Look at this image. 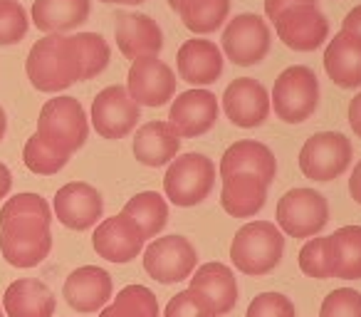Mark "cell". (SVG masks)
Here are the masks:
<instances>
[{
    "mask_svg": "<svg viewBox=\"0 0 361 317\" xmlns=\"http://www.w3.org/2000/svg\"><path fill=\"white\" fill-rule=\"evenodd\" d=\"M336 251H339V268L336 277L344 280H361V226H344L334 233Z\"/></svg>",
    "mask_w": 361,
    "mask_h": 317,
    "instance_id": "1f68e13d",
    "label": "cell"
},
{
    "mask_svg": "<svg viewBox=\"0 0 361 317\" xmlns=\"http://www.w3.org/2000/svg\"><path fill=\"white\" fill-rule=\"evenodd\" d=\"M245 317H295V305L282 292H260L247 305Z\"/></svg>",
    "mask_w": 361,
    "mask_h": 317,
    "instance_id": "74e56055",
    "label": "cell"
},
{
    "mask_svg": "<svg viewBox=\"0 0 361 317\" xmlns=\"http://www.w3.org/2000/svg\"><path fill=\"white\" fill-rule=\"evenodd\" d=\"M111 275L99 265H82L70 273L65 280L62 295L67 305L77 312H97L104 310L111 297Z\"/></svg>",
    "mask_w": 361,
    "mask_h": 317,
    "instance_id": "d6986e66",
    "label": "cell"
},
{
    "mask_svg": "<svg viewBox=\"0 0 361 317\" xmlns=\"http://www.w3.org/2000/svg\"><path fill=\"white\" fill-rule=\"evenodd\" d=\"M126 92L139 107H164L176 92V75L159 57H139L129 67Z\"/></svg>",
    "mask_w": 361,
    "mask_h": 317,
    "instance_id": "4fadbf2b",
    "label": "cell"
},
{
    "mask_svg": "<svg viewBox=\"0 0 361 317\" xmlns=\"http://www.w3.org/2000/svg\"><path fill=\"white\" fill-rule=\"evenodd\" d=\"M99 317H159V300L144 285H126Z\"/></svg>",
    "mask_w": 361,
    "mask_h": 317,
    "instance_id": "4dcf8cb0",
    "label": "cell"
},
{
    "mask_svg": "<svg viewBox=\"0 0 361 317\" xmlns=\"http://www.w3.org/2000/svg\"><path fill=\"white\" fill-rule=\"evenodd\" d=\"M13 189V174L6 164H0V198H6Z\"/></svg>",
    "mask_w": 361,
    "mask_h": 317,
    "instance_id": "7bdbcfd3",
    "label": "cell"
},
{
    "mask_svg": "<svg viewBox=\"0 0 361 317\" xmlns=\"http://www.w3.org/2000/svg\"><path fill=\"white\" fill-rule=\"evenodd\" d=\"M134 156L136 162L144 164V167L159 169L171 164L178 156L180 149V136L176 134V129L169 121H146L134 136Z\"/></svg>",
    "mask_w": 361,
    "mask_h": 317,
    "instance_id": "7402d4cb",
    "label": "cell"
},
{
    "mask_svg": "<svg viewBox=\"0 0 361 317\" xmlns=\"http://www.w3.org/2000/svg\"><path fill=\"white\" fill-rule=\"evenodd\" d=\"M300 270L317 280H329L336 277V268H339V251H336L334 236L324 238H310L300 251Z\"/></svg>",
    "mask_w": 361,
    "mask_h": 317,
    "instance_id": "f546056e",
    "label": "cell"
},
{
    "mask_svg": "<svg viewBox=\"0 0 361 317\" xmlns=\"http://www.w3.org/2000/svg\"><path fill=\"white\" fill-rule=\"evenodd\" d=\"M124 216H129L136 223V228L141 231V236L156 238L169 223V203L161 193L156 191H144L136 193L134 198H129L124 206Z\"/></svg>",
    "mask_w": 361,
    "mask_h": 317,
    "instance_id": "f1b7e54d",
    "label": "cell"
},
{
    "mask_svg": "<svg viewBox=\"0 0 361 317\" xmlns=\"http://www.w3.org/2000/svg\"><path fill=\"white\" fill-rule=\"evenodd\" d=\"M164 317H218L213 305L196 290H183L173 295L166 305Z\"/></svg>",
    "mask_w": 361,
    "mask_h": 317,
    "instance_id": "d590c367",
    "label": "cell"
},
{
    "mask_svg": "<svg viewBox=\"0 0 361 317\" xmlns=\"http://www.w3.org/2000/svg\"><path fill=\"white\" fill-rule=\"evenodd\" d=\"M275 32L290 50L314 52L329 37V20L319 6H292L272 18Z\"/></svg>",
    "mask_w": 361,
    "mask_h": 317,
    "instance_id": "8fae6325",
    "label": "cell"
},
{
    "mask_svg": "<svg viewBox=\"0 0 361 317\" xmlns=\"http://www.w3.org/2000/svg\"><path fill=\"white\" fill-rule=\"evenodd\" d=\"M141 119V107L131 100L124 85L104 87L92 102V126L104 139H124Z\"/></svg>",
    "mask_w": 361,
    "mask_h": 317,
    "instance_id": "7c38bea8",
    "label": "cell"
},
{
    "mask_svg": "<svg viewBox=\"0 0 361 317\" xmlns=\"http://www.w3.org/2000/svg\"><path fill=\"white\" fill-rule=\"evenodd\" d=\"M221 174L223 177H231V174H255L262 181L272 184V179L277 174L275 154L262 141H252V139L235 141L223 154Z\"/></svg>",
    "mask_w": 361,
    "mask_h": 317,
    "instance_id": "cb8c5ba5",
    "label": "cell"
},
{
    "mask_svg": "<svg viewBox=\"0 0 361 317\" xmlns=\"http://www.w3.org/2000/svg\"><path fill=\"white\" fill-rule=\"evenodd\" d=\"M0 317H6V315H3V307H0Z\"/></svg>",
    "mask_w": 361,
    "mask_h": 317,
    "instance_id": "bcb514c9",
    "label": "cell"
},
{
    "mask_svg": "<svg viewBox=\"0 0 361 317\" xmlns=\"http://www.w3.org/2000/svg\"><path fill=\"white\" fill-rule=\"evenodd\" d=\"M8 131V116H6V109L0 107V141H3V136H6Z\"/></svg>",
    "mask_w": 361,
    "mask_h": 317,
    "instance_id": "ee69618b",
    "label": "cell"
},
{
    "mask_svg": "<svg viewBox=\"0 0 361 317\" xmlns=\"http://www.w3.org/2000/svg\"><path fill=\"white\" fill-rule=\"evenodd\" d=\"M92 13V0H35L32 23L47 35H62L87 23Z\"/></svg>",
    "mask_w": 361,
    "mask_h": 317,
    "instance_id": "484cf974",
    "label": "cell"
},
{
    "mask_svg": "<svg viewBox=\"0 0 361 317\" xmlns=\"http://www.w3.org/2000/svg\"><path fill=\"white\" fill-rule=\"evenodd\" d=\"M144 243L146 241L136 228V223L124 213L104 218L92 236V246H94L97 256H102L109 263H131L141 256Z\"/></svg>",
    "mask_w": 361,
    "mask_h": 317,
    "instance_id": "2e32d148",
    "label": "cell"
},
{
    "mask_svg": "<svg viewBox=\"0 0 361 317\" xmlns=\"http://www.w3.org/2000/svg\"><path fill=\"white\" fill-rule=\"evenodd\" d=\"M37 136L60 154L72 156L82 149L90 136L87 112L75 97H55L47 100L37 119Z\"/></svg>",
    "mask_w": 361,
    "mask_h": 317,
    "instance_id": "277c9868",
    "label": "cell"
},
{
    "mask_svg": "<svg viewBox=\"0 0 361 317\" xmlns=\"http://www.w3.org/2000/svg\"><path fill=\"white\" fill-rule=\"evenodd\" d=\"M102 3H114V6H139L146 0H102Z\"/></svg>",
    "mask_w": 361,
    "mask_h": 317,
    "instance_id": "f6af8a7d",
    "label": "cell"
},
{
    "mask_svg": "<svg viewBox=\"0 0 361 317\" xmlns=\"http://www.w3.org/2000/svg\"><path fill=\"white\" fill-rule=\"evenodd\" d=\"M169 6L196 35H211L221 30L231 13V0H169Z\"/></svg>",
    "mask_w": 361,
    "mask_h": 317,
    "instance_id": "83f0119b",
    "label": "cell"
},
{
    "mask_svg": "<svg viewBox=\"0 0 361 317\" xmlns=\"http://www.w3.org/2000/svg\"><path fill=\"white\" fill-rule=\"evenodd\" d=\"M55 295L42 280L20 277L11 282L3 295V310L8 317H52L55 315Z\"/></svg>",
    "mask_w": 361,
    "mask_h": 317,
    "instance_id": "d4e9b609",
    "label": "cell"
},
{
    "mask_svg": "<svg viewBox=\"0 0 361 317\" xmlns=\"http://www.w3.org/2000/svg\"><path fill=\"white\" fill-rule=\"evenodd\" d=\"M176 65H178V75L183 77L188 85L206 87L221 80L226 60H223L221 47L213 40L193 37V40H186L178 47Z\"/></svg>",
    "mask_w": 361,
    "mask_h": 317,
    "instance_id": "ffe728a7",
    "label": "cell"
},
{
    "mask_svg": "<svg viewBox=\"0 0 361 317\" xmlns=\"http://www.w3.org/2000/svg\"><path fill=\"white\" fill-rule=\"evenodd\" d=\"M77 50L82 60V80H94L97 75L106 70L111 60V50L99 32H77Z\"/></svg>",
    "mask_w": 361,
    "mask_h": 317,
    "instance_id": "d6a6232c",
    "label": "cell"
},
{
    "mask_svg": "<svg viewBox=\"0 0 361 317\" xmlns=\"http://www.w3.org/2000/svg\"><path fill=\"white\" fill-rule=\"evenodd\" d=\"M52 208L40 193H18L0 208V253L13 268H35L52 251Z\"/></svg>",
    "mask_w": 361,
    "mask_h": 317,
    "instance_id": "6da1fadb",
    "label": "cell"
},
{
    "mask_svg": "<svg viewBox=\"0 0 361 317\" xmlns=\"http://www.w3.org/2000/svg\"><path fill=\"white\" fill-rule=\"evenodd\" d=\"M319 317H361V292L354 287H339L324 297Z\"/></svg>",
    "mask_w": 361,
    "mask_h": 317,
    "instance_id": "8d00e7d4",
    "label": "cell"
},
{
    "mask_svg": "<svg viewBox=\"0 0 361 317\" xmlns=\"http://www.w3.org/2000/svg\"><path fill=\"white\" fill-rule=\"evenodd\" d=\"M349 193H351V198H354V201L361 206V162L356 164L354 172H351V179H349Z\"/></svg>",
    "mask_w": 361,
    "mask_h": 317,
    "instance_id": "b9f144b4",
    "label": "cell"
},
{
    "mask_svg": "<svg viewBox=\"0 0 361 317\" xmlns=\"http://www.w3.org/2000/svg\"><path fill=\"white\" fill-rule=\"evenodd\" d=\"M23 162H25V167L30 169L32 174H40V177H52V174L62 172V169L67 167L70 156L55 151L52 146H47L40 136L32 134L30 139H27L25 149H23Z\"/></svg>",
    "mask_w": 361,
    "mask_h": 317,
    "instance_id": "836d02e7",
    "label": "cell"
},
{
    "mask_svg": "<svg viewBox=\"0 0 361 317\" xmlns=\"http://www.w3.org/2000/svg\"><path fill=\"white\" fill-rule=\"evenodd\" d=\"M198 263V253L193 243L183 236H164L154 238L146 246L144 253V270L156 282H180L193 273Z\"/></svg>",
    "mask_w": 361,
    "mask_h": 317,
    "instance_id": "30bf717a",
    "label": "cell"
},
{
    "mask_svg": "<svg viewBox=\"0 0 361 317\" xmlns=\"http://www.w3.org/2000/svg\"><path fill=\"white\" fill-rule=\"evenodd\" d=\"M25 72L37 92H62L82 80V60L75 35H45L30 47Z\"/></svg>",
    "mask_w": 361,
    "mask_h": 317,
    "instance_id": "7a4b0ae2",
    "label": "cell"
},
{
    "mask_svg": "<svg viewBox=\"0 0 361 317\" xmlns=\"http://www.w3.org/2000/svg\"><path fill=\"white\" fill-rule=\"evenodd\" d=\"M27 28H30V20H27L25 8L18 0L0 3V45L20 42L27 35Z\"/></svg>",
    "mask_w": 361,
    "mask_h": 317,
    "instance_id": "e575fe53",
    "label": "cell"
},
{
    "mask_svg": "<svg viewBox=\"0 0 361 317\" xmlns=\"http://www.w3.org/2000/svg\"><path fill=\"white\" fill-rule=\"evenodd\" d=\"M277 226L290 238H314L329 223V203L314 189H290L277 201Z\"/></svg>",
    "mask_w": 361,
    "mask_h": 317,
    "instance_id": "ba28073f",
    "label": "cell"
},
{
    "mask_svg": "<svg viewBox=\"0 0 361 317\" xmlns=\"http://www.w3.org/2000/svg\"><path fill=\"white\" fill-rule=\"evenodd\" d=\"M191 290L201 292L213 305L216 315H226L238 302V282L235 275L223 263H206L191 277Z\"/></svg>",
    "mask_w": 361,
    "mask_h": 317,
    "instance_id": "4316f807",
    "label": "cell"
},
{
    "mask_svg": "<svg viewBox=\"0 0 361 317\" xmlns=\"http://www.w3.org/2000/svg\"><path fill=\"white\" fill-rule=\"evenodd\" d=\"M213 186H216V167L206 154L188 151L183 156H176L166 169L164 191L173 206H198L211 196Z\"/></svg>",
    "mask_w": 361,
    "mask_h": 317,
    "instance_id": "5b68a950",
    "label": "cell"
},
{
    "mask_svg": "<svg viewBox=\"0 0 361 317\" xmlns=\"http://www.w3.org/2000/svg\"><path fill=\"white\" fill-rule=\"evenodd\" d=\"M223 112L231 124L240 129H255L270 114V95L265 85H260L252 77H238L226 87Z\"/></svg>",
    "mask_w": 361,
    "mask_h": 317,
    "instance_id": "5bb4252c",
    "label": "cell"
},
{
    "mask_svg": "<svg viewBox=\"0 0 361 317\" xmlns=\"http://www.w3.org/2000/svg\"><path fill=\"white\" fill-rule=\"evenodd\" d=\"M305 3L307 6H319V0H265V16H267V20H272V18L285 11V8L305 6Z\"/></svg>",
    "mask_w": 361,
    "mask_h": 317,
    "instance_id": "f35d334b",
    "label": "cell"
},
{
    "mask_svg": "<svg viewBox=\"0 0 361 317\" xmlns=\"http://www.w3.org/2000/svg\"><path fill=\"white\" fill-rule=\"evenodd\" d=\"M0 3H8V0H0Z\"/></svg>",
    "mask_w": 361,
    "mask_h": 317,
    "instance_id": "7dc6e473",
    "label": "cell"
},
{
    "mask_svg": "<svg viewBox=\"0 0 361 317\" xmlns=\"http://www.w3.org/2000/svg\"><path fill=\"white\" fill-rule=\"evenodd\" d=\"M114 37L126 60L156 57L164 47V32L154 18L144 13H116Z\"/></svg>",
    "mask_w": 361,
    "mask_h": 317,
    "instance_id": "ac0fdd59",
    "label": "cell"
},
{
    "mask_svg": "<svg viewBox=\"0 0 361 317\" xmlns=\"http://www.w3.org/2000/svg\"><path fill=\"white\" fill-rule=\"evenodd\" d=\"M272 45V32L257 13H240L228 20L221 37V52L238 67H252L265 60Z\"/></svg>",
    "mask_w": 361,
    "mask_h": 317,
    "instance_id": "9c48e42d",
    "label": "cell"
},
{
    "mask_svg": "<svg viewBox=\"0 0 361 317\" xmlns=\"http://www.w3.org/2000/svg\"><path fill=\"white\" fill-rule=\"evenodd\" d=\"M324 72L341 90L361 87V40L339 30L324 50Z\"/></svg>",
    "mask_w": 361,
    "mask_h": 317,
    "instance_id": "44dd1931",
    "label": "cell"
},
{
    "mask_svg": "<svg viewBox=\"0 0 361 317\" xmlns=\"http://www.w3.org/2000/svg\"><path fill=\"white\" fill-rule=\"evenodd\" d=\"M275 114L285 124H302L317 112L319 104V80L307 65H292L280 72L270 95Z\"/></svg>",
    "mask_w": 361,
    "mask_h": 317,
    "instance_id": "8992f818",
    "label": "cell"
},
{
    "mask_svg": "<svg viewBox=\"0 0 361 317\" xmlns=\"http://www.w3.org/2000/svg\"><path fill=\"white\" fill-rule=\"evenodd\" d=\"M354 146L341 131H317L300 149V172L312 181H334L349 169Z\"/></svg>",
    "mask_w": 361,
    "mask_h": 317,
    "instance_id": "52a82bcc",
    "label": "cell"
},
{
    "mask_svg": "<svg viewBox=\"0 0 361 317\" xmlns=\"http://www.w3.org/2000/svg\"><path fill=\"white\" fill-rule=\"evenodd\" d=\"M285 256V236L270 221H250L238 228L231 246V261L250 277L267 275Z\"/></svg>",
    "mask_w": 361,
    "mask_h": 317,
    "instance_id": "3957f363",
    "label": "cell"
},
{
    "mask_svg": "<svg viewBox=\"0 0 361 317\" xmlns=\"http://www.w3.org/2000/svg\"><path fill=\"white\" fill-rule=\"evenodd\" d=\"M341 30L349 32V35H354V37H359V40H361V6L351 8V11L346 13L344 23H341Z\"/></svg>",
    "mask_w": 361,
    "mask_h": 317,
    "instance_id": "ab89813d",
    "label": "cell"
},
{
    "mask_svg": "<svg viewBox=\"0 0 361 317\" xmlns=\"http://www.w3.org/2000/svg\"><path fill=\"white\" fill-rule=\"evenodd\" d=\"M349 124L356 136H361V92L349 102Z\"/></svg>",
    "mask_w": 361,
    "mask_h": 317,
    "instance_id": "60d3db41",
    "label": "cell"
},
{
    "mask_svg": "<svg viewBox=\"0 0 361 317\" xmlns=\"http://www.w3.org/2000/svg\"><path fill=\"white\" fill-rule=\"evenodd\" d=\"M267 189H270V184L262 181L255 174H231V177H223L221 206L233 218H252L265 208Z\"/></svg>",
    "mask_w": 361,
    "mask_h": 317,
    "instance_id": "603a6c76",
    "label": "cell"
},
{
    "mask_svg": "<svg viewBox=\"0 0 361 317\" xmlns=\"http://www.w3.org/2000/svg\"><path fill=\"white\" fill-rule=\"evenodd\" d=\"M218 119V97L208 90H188L178 95L171 104L169 124L178 136L196 139L213 129Z\"/></svg>",
    "mask_w": 361,
    "mask_h": 317,
    "instance_id": "e0dca14e",
    "label": "cell"
},
{
    "mask_svg": "<svg viewBox=\"0 0 361 317\" xmlns=\"http://www.w3.org/2000/svg\"><path fill=\"white\" fill-rule=\"evenodd\" d=\"M52 211H55L57 221L70 228V231H87L102 218L104 201H102V193L92 184L72 181L65 184L55 193Z\"/></svg>",
    "mask_w": 361,
    "mask_h": 317,
    "instance_id": "9a60e30c",
    "label": "cell"
}]
</instances>
